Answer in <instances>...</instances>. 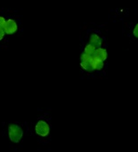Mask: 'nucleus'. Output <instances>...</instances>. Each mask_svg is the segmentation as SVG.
Returning a JSON list of instances; mask_svg holds the SVG:
<instances>
[{"label":"nucleus","mask_w":138,"mask_h":152,"mask_svg":"<svg viewBox=\"0 0 138 152\" xmlns=\"http://www.w3.org/2000/svg\"><path fill=\"white\" fill-rule=\"evenodd\" d=\"M3 28H4L5 34L12 35V34H14L18 30V24H17V22L14 20L9 19V20H7L5 21V24H4Z\"/></svg>","instance_id":"20e7f679"},{"label":"nucleus","mask_w":138,"mask_h":152,"mask_svg":"<svg viewBox=\"0 0 138 152\" xmlns=\"http://www.w3.org/2000/svg\"><path fill=\"white\" fill-rule=\"evenodd\" d=\"M133 34H134V36H135V37H138V24H137L136 26H135V28H134V29H133Z\"/></svg>","instance_id":"1a4fd4ad"},{"label":"nucleus","mask_w":138,"mask_h":152,"mask_svg":"<svg viewBox=\"0 0 138 152\" xmlns=\"http://www.w3.org/2000/svg\"><path fill=\"white\" fill-rule=\"evenodd\" d=\"M5 21H6V20L4 17L0 16V28H4V26L5 24Z\"/></svg>","instance_id":"9d476101"},{"label":"nucleus","mask_w":138,"mask_h":152,"mask_svg":"<svg viewBox=\"0 0 138 152\" xmlns=\"http://www.w3.org/2000/svg\"><path fill=\"white\" fill-rule=\"evenodd\" d=\"M94 61L95 58L93 55H89L85 53H82L81 55V67L88 72H93L95 70L94 68Z\"/></svg>","instance_id":"f03ea898"},{"label":"nucleus","mask_w":138,"mask_h":152,"mask_svg":"<svg viewBox=\"0 0 138 152\" xmlns=\"http://www.w3.org/2000/svg\"><path fill=\"white\" fill-rule=\"evenodd\" d=\"M93 57L98 59V60L105 61L106 60V58H107V52H106L105 49H104L102 47L96 48L95 51H94V53H93Z\"/></svg>","instance_id":"39448f33"},{"label":"nucleus","mask_w":138,"mask_h":152,"mask_svg":"<svg viewBox=\"0 0 138 152\" xmlns=\"http://www.w3.org/2000/svg\"><path fill=\"white\" fill-rule=\"evenodd\" d=\"M8 135L12 142L18 143L23 137V130L20 126L16 124H11L8 126Z\"/></svg>","instance_id":"f257e3e1"},{"label":"nucleus","mask_w":138,"mask_h":152,"mask_svg":"<svg viewBox=\"0 0 138 152\" xmlns=\"http://www.w3.org/2000/svg\"><path fill=\"white\" fill-rule=\"evenodd\" d=\"M35 134L41 137H46L50 134V126L45 120H39L35 126Z\"/></svg>","instance_id":"7ed1b4c3"},{"label":"nucleus","mask_w":138,"mask_h":152,"mask_svg":"<svg viewBox=\"0 0 138 152\" xmlns=\"http://www.w3.org/2000/svg\"><path fill=\"white\" fill-rule=\"evenodd\" d=\"M4 35H5V33H4V28H0V40H2V39L4 38Z\"/></svg>","instance_id":"9b49d317"},{"label":"nucleus","mask_w":138,"mask_h":152,"mask_svg":"<svg viewBox=\"0 0 138 152\" xmlns=\"http://www.w3.org/2000/svg\"><path fill=\"white\" fill-rule=\"evenodd\" d=\"M94 68H95V70H101L104 68V61H100V60H98V59L95 58V61H94Z\"/></svg>","instance_id":"0eeeda50"},{"label":"nucleus","mask_w":138,"mask_h":152,"mask_svg":"<svg viewBox=\"0 0 138 152\" xmlns=\"http://www.w3.org/2000/svg\"><path fill=\"white\" fill-rule=\"evenodd\" d=\"M102 38L98 34H92L90 37V44L93 45L95 48H98L102 46Z\"/></svg>","instance_id":"423d86ee"},{"label":"nucleus","mask_w":138,"mask_h":152,"mask_svg":"<svg viewBox=\"0 0 138 152\" xmlns=\"http://www.w3.org/2000/svg\"><path fill=\"white\" fill-rule=\"evenodd\" d=\"M95 49H96V48H95L93 45H91L90 44H88V45L84 47V52H83V53H87V54H89V55H93Z\"/></svg>","instance_id":"6e6552de"}]
</instances>
